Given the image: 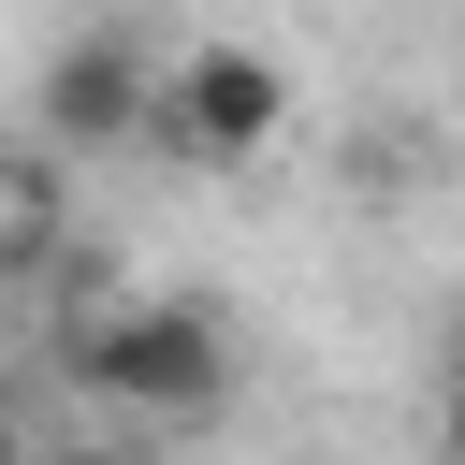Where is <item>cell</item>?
Returning a JSON list of instances; mask_svg holds the SVG:
<instances>
[{"mask_svg":"<svg viewBox=\"0 0 465 465\" xmlns=\"http://www.w3.org/2000/svg\"><path fill=\"white\" fill-rule=\"evenodd\" d=\"M145 102H160V58L131 29H73L44 58V145H145Z\"/></svg>","mask_w":465,"mask_h":465,"instance_id":"obj_3","label":"cell"},{"mask_svg":"<svg viewBox=\"0 0 465 465\" xmlns=\"http://www.w3.org/2000/svg\"><path fill=\"white\" fill-rule=\"evenodd\" d=\"M436 421H450V450H465V349H450V392H436Z\"/></svg>","mask_w":465,"mask_h":465,"instance_id":"obj_5","label":"cell"},{"mask_svg":"<svg viewBox=\"0 0 465 465\" xmlns=\"http://www.w3.org/2000/svg\"><path fill=\"white\" fill-rule=\"evenodd\" d=\"M58 363H73V392H102V407H131V421H203V407H232V334L203 320V305H87L73 334H58Z\"/></svg>","mask_w":465,"mask_h":465,"instance_id":"obj_1","label":"cell"},{"mask_svg":"<svg viewBox=\"0 0 465 465\" xmlns=\"http://www.w3.org/2000/svg\"><path fill=\"white\" fill-rule=\"evenodd\" d=\"M0 465H29V421H15V407H0Z\"/></svg>","mask_w":465,"mask_h":465,"instance_id":"obj_6","label":"cell"},{"mask_svg":"<svg viewBox=\"0 0 465 465\" xmlns=\"http://www.w3.org/2000/svg\"><path fill=\"white\" fill-rule=\"evenodd\" d=\"M44 232H58V203H44V174H0V276H15V262H29Z\"/></svg>","mask_w":465,"mask_h":465,"instance_id":"obj_4","label":"cell"},{"mask_svg":"<svg viewBox=\"0 0 465 465\" xmlns=\"http://www.w3.org/2000/svg\"><path fill=\"white\" fill-rule=\"evenodd\" d=\"M102 465H145V450H102Z\"/></svg>","mask_w":465,"mask_h":465,"instance_id":"obj_7","label":"cell"},{"mask_svg":"<svg viewBox=\"0 0 465 465\" xmlns=\"http://www.w3.org/2000/svg\"><path fill=\"white\" fill-rule=\"evenodd\" d=\"M276 131H291V73H276L262 44H189V58H160V102H145V145H160V160L232 174V160H262Z\"/></svg>","mask_w":465,"mask_h":465,"instance_id":"obj_2","label":"cell"}]
</instances>
